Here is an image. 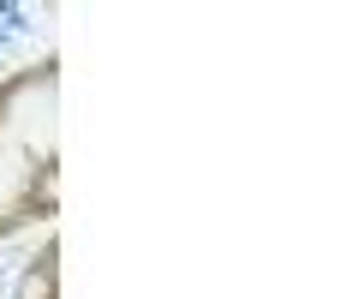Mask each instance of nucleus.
<instances>
[{"instance_id": "nucleus-1", "label": "nucleus", "mask_w": 358, "mask_h": 299, "mask_svg": "<svg viewBox=\"0 0 358 299\" xmlns=\"http://www.w3.org/2000/svg\"><path fill=\"white\" fill-rule=\"evenodd\" d=\"M60 209V60L42 54L0 78V246Z\"/></svg>"}, {"instance_id": "nucleus-2", "label": "nucleus", "mask_w": 358, "mask_h": 299, "mask_svg": "<svg viewBox=\"0 0 358 299\" xmlns=\"http://www.w3.org/2000/svg\"><path fill=\"white\" fill-rule=\"evenodd\" d=\"M54 258H60V251H54V239H48L42 258L18 275V299H54V281H60V275H54Z\"/></svg>"}]
</instances>
